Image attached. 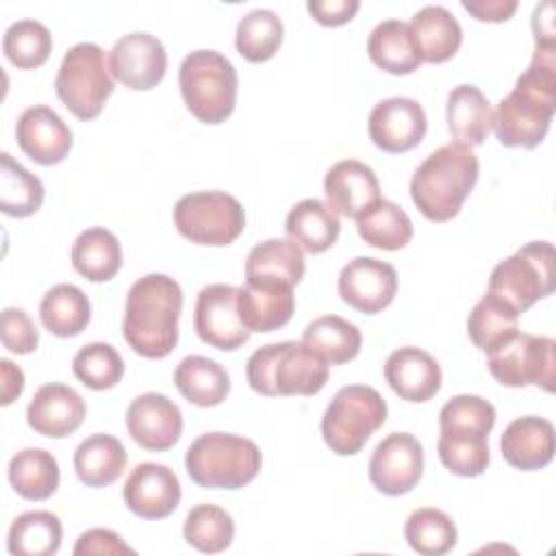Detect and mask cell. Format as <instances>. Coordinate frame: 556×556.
<instances>
[{"mask_svg":"<svg viewBox=\"0 0 556 556\" xmlns=\"http://www.w3.org/2000/svg\"><path fill=\"white\" fill-rule=\"evenodd\" d=\"M556 111V41H534L528 70L500 100L491 128L506 148H536Z\"/></svg>","mask_w":556,"mask_h":556,"instance_id":"6da1fadb","label":"cell"},{"mask_svg":"<svg viewBox=\"0 0 556 556\" xmlns=\"http://www.w3.org/2000/svg\"><path fill=\"white\" fill-rule=\"evenodd\" d=\"M182 289L167 274L132 282L124 306V339L143 358H165L178 343Z\"/></svg>","mask_w":556,"mask_h":556,"instance_id":"7a4b0ae2","label":"cell"},{"mask_svg":"<svg viewBox=\"0 0 556 556\" xmlns=\"http://www.w3.org/2000/svg\"><path fill=\"white\" fill-rule=\"evenodd\" d=\"M480 163L469 146L445 143L430 152L410 178V198L430 222H447L458 215L463 202L478 182Z\"/></svg>","mask_w":556,"mask_h":556,"instance_id":"3957f363","label":"cell"},{"mask_svg":"<svg viewBox=\"0 0 556 556\" xmlns=\"http://www.w3.org/2000/svg\"><path fill=\"white\" fill-rule=\"evenodd\" d=\"M328 363L302 341L267 343L245 365L250 387L267 397L315 395L328 382Z\"/></svg>","mask_w":556,"mask_h":556,"instance_id":"277c9868","label":"cell"},{"mask_svg":"<svg viewBox=\"0 0 556 556\" xmlns=\"http://www.w3.org/2000/svg\"><path fill=\"white\" fill-rule=\"evenodd\" d=\"M261 460L252 439L230 432L200 434L185 454L189 478L204 489H241L256 478Z\"/></svg>","mask_w":556,"mask_h":556,"instance_id":"5b68a950","label":"cell"},{"mask_svg":"<svg viewBox=\"0 0 556 556\" xmlns=\"http://www.w3.org/2000/svg\"><path fill=\"white\" fill-rule=\"evenodd\" d=\"M180 93L191 111L204 124H222L237 104V70L217 50L189 52L178 70Z\"/></svg>","mask_w":556,"mask_h":556,"instance_id":"8992f818","label":"cell"},{"mask_svg":"<svg viewBox=\"0 0 556 556\" xmlns=\"http://www.w3.org/2000/svg\"><path fill=\"white\" fill-rule=\"evenodd\" d=\"M387 421L384 397L367 384L341 387L321 417V437L339 456H354Z\"/></svg>","mask_w":556,"mask_h":556,"instance_id":"52a82bcc","label":"cell"},{"mask_svg":"<svg viewBox=\"0 0 556 556\" xmlns=\"http://www.w3.org/2000/svg\"><path fill=\"white\" fill-rule=\"evenodd\" d=\"M556 282V256L549 241H530L500 261L489 278L491 295L506 302L517 315L547 298Z\"/></svg>","mask_w":556,"mask_h":556,"instance_id":"ba28073f","label":"cell"},{"mask_svg":"<svg viewBox=\"0 0 556 556\" xmlns=\"http://www.w3.org/2000/svg\"><path fill=\"white\" fill-rule=\"evenodd\" d=\"M54 89L59 100L78 119L87 122L98 117L115 89L104 50L93 41L72 46L61 61Z\"/></svg>","mask_w":556,"mask_h":556,"instance_id":"9c48e42d","label":"cell"},{"mask_svg":"<svg viewBox=\"0 0 556 556\" xmlns=\"http://www.w3.org/2000/svg\"><path fill=\"white\" fill-rule=\"evenodd\" d=\"M176 230L200 245H228L245 228L241 202L226 191H193L174 206Z\"/></svg>","mask_w":556,"mask_h":556,"instance_id":"30bf717a","label":"cell"},{"mask_svg":"<svg viewBox=\"0 0 556 556\" xmlns=\"http://www.w3.org/2000/svg\"><path fill=\"white\" fill-rule=\"evenodd\" d=\"M556 343L552 337H534L515 332L486 356L491 376L504 387L536 384L543 391H554L556 380Z\"/></svg>","mask_w":556,"mask_h":556,"instance_id":"8fae6325","label":"cell"},{"mask_svg":"<svg viewBox=\"0 0 556 556\" xmlns=\"http://www.w3.org/2000/svg\"><path fill=\"white\" fill-rule=\"evenodd\" d=\"M193 328L211 348L232 352L250 339L237 308V287L215 282L198 293L193 308Z\"/></svg>","mask_w":556,"mask_h":556,"instance_id":"7c38bea8","label":"cell"},{"mask_svg":"<svg viewBox=\"0 0 556 556\" xmlns=\"http://www.w3.org/2000/svg\"><path fill=\"white\" fill-rule=\"evenodd\" d=\"M424 473V447L410 432H391L371 452L369 480L384 495H404Z\"/></svg>","mask_w":556,"mask_h":556,"instance_id":"4fadbf2b","label":"cell"},{"mask_svg":"<svg viewBox=\"0 0 556 556\" xmlns=\"http://www.w3.org/2000/svg\"><path fill=\"white\" fill-rule=\"evenodd\" d=\"M109 67L115 80L135 91H148L156 87L167 70V52L150 33L122 35L109 56Z\"/></svg>","mask_w":556,"mask_h":556,"instance_id":"5bb4252c","label":"cell"},{"mask_svg":"<svg viewBox=\"0 0 556 556\" xmlns=\"http://www.w3.org/2000/svg\"><path fill=\"white\" fill-rule=\"evenodd\" d=\"M428 122L424 106L404 96H393L380 100L367 122L369 139L384 152L391 154H402L413 150L415 146L421 143L426 135Z\"/></svg>","mask_w":556,"mask_h":556,"instance_id":"9a60e30c","label":"cell"},{"mask_svg":"<svg viewBox=\"0 0 556 556\" xmlns=\"http://www.w3.org/2000/svg\"><path fill=\"white\" fill-rule=\"evenodd\" d=\"M397 291V271L374 256H356L339 274V295L352 308L374 315L387 308Z\"/></svg>","mask_w":556,"mask_h":556,"instance_id":"2e32d148","label":"cell"},{"mask_svg":"<svg viewBox=\"0 0 556 556\" xmlns=\"http://www.w3.org/2000/svg\"><path fill=\"white\" fill-rule=\"evenodd\" d=\"M126 428L132 441L150 452H165L182 434V413L163 393L137 395L126 410Z\"/></svg>","mask_w":556,"mask_h":556,"instance_id":"e0dca14e","label":"cell"},{"mask_svg":"<svg viewBox=\"0 0 556 556\" xmlns=\"http://www.w3.org/2000/svg\"><path fill=\"white\" fill-rule=\"evenodd\" d=\"M124 504L141 519H163L180 502L178 476L161 463H139L124 482Z\"/></svg>","mask_w":556,"mask_h":556,"instance_id":"ac0fdd59","label":"cell"},{"mask_svg":"<svg viewBox=\"0 0 556 556\" xmlns=\"http://www.w3.org/2000/svg\"><path fill=\"white\" fill-rule=\"evenodd\" d=\"M17 146L39 165H56L72 150V130L56 111L46 104L28 106L15 126Z\"/></svg>","mask_w":556,"mask_h":556,"instance_id":"d6986e66","label":"cell"},{"mask_svg":"<svg viewBox=\"0 0 556 556\" xmlns=\"http://www.w3.org/2000/svg\"><path fill=\"white\" fill-rule=\"evenodd\" d=\"M87 406L80 393L61 382H48L39 387L28 402L26 421L43 437L63 439L80 428Z\"/></svg>","mask_w":556,"mask_h":556,"instance_id":"ffe728a7","label":"cell"},{"mask_svg":"<svg viewBox=\"0 0 556 556\" xmlns=\"http://www.w3.org/2000/svg\"><path fill=\"white\" fill-rule=\"evenodd\" d=\"M326 204L343 217H358L380 200V182L374 169L356 159L334 163L324 178Z\"/></svg>","mask_w":556,"mask_h":556,"instance_id":"44dd1931","label":"cell"},{"mask_svg":"<svg viewBox=\"0 0 556 556\" xmlns=\"http://www.w3.org/2000/svg\"><path fill=\"white\" fill-rule=\"evenodd\" d=\"M237 308L250 332L278 330L293 315V287L267 280H245V285L237 289Z\"/></svg>","mask_w":556,"mask_h":556,"instance_id":"7402d4cb","label":"cell"},{"mask_svg":"<svg viewBox=\"0 0 556 556\" xmlns=\"http://www.w3.org/2000/svg\"><path fill=\"white\" fill-rule=\"evenodd\" d=\"M389 387L406 402H426L441 389V367L434 356L415 345H404L384 361Z\"/></svg>","mask_w":556,"mask_h":556,"instance_id":"603a6c76","label":"cell"},{"mask_svg":"<svg viewBox=\"0 0 556 556\" xmlns=\"http://www.w3.org/2000/svg\"><path fill=\"white\" fill-rule=\"evenodd\" d=\"M504 460L521 471L543 469L554 458V426L545 417L513 419L500 439Z\"/></svg>","mask_w":556,"mask_h":556,"instance_id":"cb8c5ba5","label":"cell"},{"mask_svg":"<svg viewBox=\"0 0 556 556\" xmlns=\"http://www.w3.org/2000/svg\"><path fill=\"white\" fill-rule=\"evenodd\" d=\"M421 61L443 63L452 59L463 41V28L452 11L441 4L421 7L408 22Z\"/></svg>","mask_w":556,"mask_h":556,"instance_id":"d4e9b609","label":"cell"},{"mask_svg":"<svg viewBox=\"0 0 556 556\" xmlns=\"http://www.w3.org/2000/svg\"><path fill=\"white\" fill-rule=\"evenodd\" d=\"M287 237L311 254L326 252L341 232L339 215L321 200L306 198L291 206L285 222Z\"/></svg>","mask_w":556,"mask_h":556,"instance_id":"484cf974","label":"cell"},{"mask_svg":"<svg viewBox=\"0 0 556 556\" xmlns=\"http://www.w3.org/2000/svg\"><path fill=\"white\" fill-rule=\"evenodd\" d=\"M304 252L291 239H265L245 258V280H267L295 287L304 276Z\"/></svg>","mask_w":556,"mask_h":556,"instance_id":"4316f807","label":"cell"},{"mask_svg":"<svg viewBox=\"0 0 556 556\" xmlns=\"http://www.w3.org/2000/svg\"><path fill=\"white\" fill-rule=\"evenodd\" d=\"M493 122L491 102L476 85H458L447 96V128L456 143L480 146L484 143Z\"/></svg>","mask_w":556,"mask_h":556,"instance_id":"83f0119b","label":"cell"},{"mask_svg":"<svg viewBox=\"0 0 556 556\" xmlns=\"http://www.w3.org/2000/svg\"><path fill=\"white\" fill-rule=\"evenodd\" d=\"M369 59L389 74H410L421 65V54L408 22L384 20L374 26L367 39Z\"/></svg>","mask_w":556,"mask_h":556,"instance_id":"f1b7e54d","label":"cell"},{"mask_svg":"<svg viewBox=\"0 0 556 556\" xmlns=\"http://www.w3.org/2000/svg\"><path fill=\"white\" fill-rule=\"evenodd\" d=\"M174 384L187 402L202 408L222 404L230 393V376L226 369L217 361L200 354L185 356L178 363Z\"/></svg>","mask_w":556,"mask_h":556,"instance_id":"f546056e","label":"cell"},{"mask_svg":"<svg viewBox=\"0 0 556 556\" xmlns=\"http://www.w3.org/2000/svg\"><path fill=\"white\" fill-rule=\"evenodd\" d=\"M128 454L119 439L113 434H91L74 452V469L87 486H109L126 469Z\"/></svg>","mask_w":556,"mask_h":556,"instance_id":"4dcf8cb0","label":"cell"},{"mask_svg":"<svg viewBox=\"0 0 556 556\" xmlns=\"http://www.w3.org/2000/svg\"><path fill=\"white\" fill-rule=\"evenodd\" d=\"M124 263L119 239L102 228L93 226L83 230L72 245V265L74 269L91 282L111 280Z\"/></svg>","mask_w":556,"mask_h":556,"instance_id":"1f68e13d","label":"cell"},{"mask_svg":"<svg viewBox=\"0 0 556 556\" xmlns=\"http://www.w3.org/2000/svg\"><path fill=\"white\" fill-rule=\"evenodd\" d=\"M39 317L48 332L56 337L80 334L91 319L89 298L76 285H54L39 304Z\"/></svg>","mask_w":556,"mask_h":556,"instance_id":"d6a6232c","label":"cell"},{"mask_svg":"<svg viewBox=\"0 0 556 556\" xmlns=\"http://www.w3.org/2000/svg\"><path fill=\"white\" fill-rule=\"evenodd\" d=\"M59 463L41 447H26L9 463V482L24 500H48L59 489Z\"/></svg>","mask_w":556,"mask_h":556,"instance_id":"836d02e7","label":"cell"},{"mask_svg":"<svg viewBox=\"0 0 556 556\" xmlns=\"http://www.w3.org/2000/svg\"><path fill=\"white\" fill-rule=\"evenodd\" d=\"M302 343H306L328 365H341L361 352L363 337L352 321L339 315H324L304 328Z\"/></svg>","mask_w":556,"mask_h":556,"instance_id":"e575fe53","label":"cell"},{"mask_svg":"<svg viewBox=\"0 0 556 556\" xmlns=\"http://www.w3.org/2000/svg\"><path fill=\"white\" fill-rule=\"evenodd\" d=\"M63 526L50 510H28L13 519L7 547L13 556H50L61 547Z\"/></svg>","mask_w":556,"mask_h":556,"instance_id":"d590c367","label":"cell"},{"mask_svg":"<svg viewBox=\"0 0 556 556\" xmlns=\"http://www.w3.org/2000/svg\"><path fill=\"white\" fill-rule=\"evenodd\" d=\"M361 239L380 250H400L413 237V222L402 206L391 200H378L356 217Z\"/></svg>","mask_w":556,"mask_h":556,"instance_id":"8d00e7d4","label":"cell"},{"mask_svg":"<svg viewBox=\"0 0 556 556\" xmlns=\"http://www.w3.org/2000/svg\"><path fill=\"white\" fill-rule=\"evenodd\" d=\"M43 185L9 152L0 154V211L9 217H28L41 208Z\"/></svg>","mask_w":556,"mask_h":556,"instance_id":"74e56055","label":"cell"},{"mask_svg":"<svg viewBox=\"0 0 556 556\" xmlns=\"http://www.w3.org/2000/svg\"><path fill=\"white\" fill-rule=\"evenodd\" d=\"M282 20L271 9H252L237 24V52L250 63L269 61L282 43Z\"/></svg>","mask_w":556,"mask_h":556,"instance_id":"f35d334b","label":"cell"},{"mask_svg":"<svg viewBox=\"0 0 556 556\" xmlns=\"http://www.w3.org/2000/svg\"><path fill=\"white\" fill-rule=\"evenodd\" d=\"M517 317L519 315L500 298L491 293L482 295L467 319V332L471 343L489 354L519 330Z\"/></svg>","mask_w":556,"mask_h":556,"instance_id":"ab89813d","label":"cell"},{"mask_svg":"<svg viewBox=\"0 0 556 556\" xmlns=\"http://www.w3.org/2000/svg\"><path fill=\"white\" fill-rule=\"evenodd\" d=\"M408 545L421 556H441L456 545L458 532L452 517L439 508H417L404 526Z\"/></svg>","mask_w":556,"mask_h":556,"instance_id":"60d3db41","label":"cell"},{"mask_svg":"<svg viewBox=\"0 0 556 556\" xmlns=\"http://www.w3.org/2000/svg\"><path fill=\"white\" fill-rule=\"evenodd\" d=\"M182 534L185 541L198 552L217 554L232 543L235 521L215 504H198L187 513Z\"/></svg>","mask_w":556,"mask_h":556,"instance_id":"b9f144b4","label":"cell"},{"mask_svg":"<svg viewBox=\"0 0 556 556\" xmlns=\"http://www.w3.org/2000/svg\"><path fill=\"white\" fill-rule=\"evenodd\" d=\"M2 50L15 67L35 70L48 61L52 35L48 26L37 20H17L4 30Z\"/></svg>","mask_w":556,"mask_h":556,"instance_id":"7bdbcfd3","label":"cell"},{"mask_svg":"<svg viewBox=\"0 0 556 556\" xmlns=\"http://www.w3.org/2000/svg\"><path fill=\"white\" fill-rule=\"evenodd\" d=\"M437 452L447 471L463 478H476L489 465V437L441 432L437 441Z\"/></svg>","mask_w":556,"mask_h":556,"instance_id":"ee69618b","label":"cell"},{"mask_svg":"<svg viewBox=\"0 0 556 556\" xmlns=\"http://www.w3.org/2000/svg\"><path fill=\"white\" fill-rule=\"evenodd\" d=\"M74 376L93 391L115 387L124 376V361L111 343L93 341L83 345L72 361Z\"/></svg>","mask_w":556,"mask_h":556,"instance_id":"f6af8a7d","label":"cell"},{"mask_svg":"<svg viewBox=\"0 0 556 556\" xmlns=\"http://www.w3.org/2000/svg\"><path fill=\"white\" fill-rule=\"evenodd\" d=\"M439 426L441 432H465V434H482L489 437V432L495 426V408L489 400L480 395H454L447 400L439 413Z\"/></svg>","mask_w":556,"mask_h":556,"instance_id":"bcb514c9","label":"cell"},{"mask_svg":"<svg viewBox=\"0 0 556 556\" xmlns=\"http://www.w3.org/2000/svg\"><path fill=\"white\" fill-rule=\"evenodd\" d=\"M2 345L13 354H30L39 343V332L26 311L7 306L0 319Z\"/></svg>","mask_w":556,"mask_h":556,"instance_id":"7dc6e473","label":"cell"},{"mask_svg":"<svg viewBox=\"0 0 556 556\" xmlns=\"http://www.w3.org/2000/svg\"><path fill=\"white\" fill-rule=\"evenodd\" d=\"M135 549L128 547L119 534L106 528H91L83 532L74 545V554H132Z\"/></svg>","mask_w":556,"mask_h":556,"instance_id":"c3c4849f","label":"cell"},{"mask_svg":"<svg viewBox=\"0 0 556 556\" xmlns=\"http://www.w3.org/2000/svg\"><path fill=\"white\" fill-rule=\"evenodd\" d=\"M361 2L358 0H308L306 9L308 13L324 26H341L350 22Z\"/></svg>","mask_w":556,"mask_h":556,"instance_id":"681fc988","label":"cell"},{"mask_svg":"<svg viewBox=\"0 0 556 556\" xmlns=\"http://www.w3.org/2000/svg\"><path fill=\"white\" fill-rule=\"evenodd\" d=\"M460 4L480 22H504L517 9V0H463Z\"/></svg>","mask_w":556,"mask_h":556,"instance_id":"f907efd6","label":"cell"},{"mask_svg":"<svg viewBox=\"0 0 556 556\" xmlns=\"http://www.w3.org/2000/svg\"><path fill=\"white\" fill-rule=\"evenodd\" d=\"M0 374H2V400L0 402H2V406H9L24 391V374L9 358L0 361Z\"/></svg>","mask_w":556,"mask_h":556,"instance_id":"816d5d0a","label":"cell"},{"mask_svg":"<svg viewBox=\"0 0 556 556\" xmlns=\"http://www.w3.org/2000/svg\"><path fill=\"white\" fill-rule=\"evenodd\" d=\"M554 4L549 0L541 2L534 7L532 13V30H534V41H554Z\"/></svg>","mask_w":556,"mask_h":556,"instance_id":"f5cc1de1","label":"cell"}]
</instances>
